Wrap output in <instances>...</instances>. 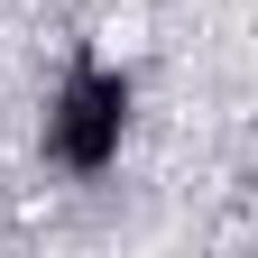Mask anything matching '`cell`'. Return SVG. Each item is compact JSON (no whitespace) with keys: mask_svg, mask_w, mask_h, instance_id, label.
I'll return each instance as SVG.
<instances>
[{"mask_svg":"<svg viewBox=\"0 0 258 258\" xmlns=\"http://www.w3.org/2000/svg\"><path fill=\"white\" fill-rule=\"evenodd\" d=\"M148 46V10H120V19H102V55H139Z\"/></svg>","mask_w":258,"mask_h":258,"instance_id":"6da1fadb","label":"cell"}]
</instances>
